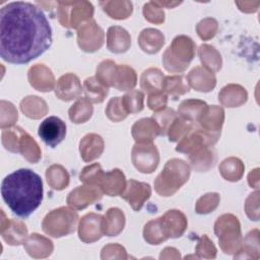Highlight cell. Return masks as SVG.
<instances>
[{"label": "cell", "instance_id": "23", "mask_svg": "<svg viewBox=\"0 0 260 260\" xmlns=\"http://www.w3.org/2000/svg\"><path fill=\"white\" fill-rule=\"evenodd\" d=\"M1 235L3 240L9 245H20L24 242L27 235V230L25 224L17 220H8L7 226L1 229Z\"/></svg>", "mask_w": 260, "mask_h": 260}, {"label": "cell", "instance_id": "19", "mask_svg": "<svg viewBox=\"0 0 260 260\" xmlns=\"http://www.w3.org/2000/svg\"><path fill=\"white\" fill-rule=\"evenodd\" d=\"M125 224V217L119 208H110L102 219L103 233L107 236H117Z\"/></svg>", "mask_w": 260, "mask_h": 260}, {"label": "cell", "instance_id": "6", "mask_svg": "<svg viewBox=\"0 0 260 260\" xmlns=\"http://www.w3.org/2000/svg\"><path fill=\"white\" fill-rule=\"evenodd\" d=\"M195 55V44L186 36L174 39L172 45L164 54L162 62L165 68L171 72L184 71Z\"/></svg>", "mask_w": 260, "mask_h": 260}, {"label": "cell", "instance_id": "25", "mask_svg": "<svg viewBox=\"0 0 260 260\" xmlns=\"http://www.w3.org/2000/svg\"><path fill=\"white\" fill-rule=\"evenodd\" d=\"M165 76L157 68H149L145 70L140 78V86L149 94L162 90Z\"/></svg>", "mask_w": 260, "mask_h": 260}, {"label": "cell", "instance_id": "18", "mask_svg": "<svg viewBox=\"0 0 260 260\" xmlns=\"http://www.w3.org/2000/svg\"><path fill=\"white\" fill-rule=\"evenodd\" d=\"M79 150L84 161H91L98 158L104 150L102 137L96 134H87L80 141Z\"/></svg>", "mask_w": 260, "mask_h": 260}, {"label": "cell", "instance_id": "5", "mask_svg": "<svg viewBox=\"0 0 260 260\" xmlns=\"http://www.w3.org/2000/svg\"><path fill=\"white\" fill-rule=\"evenodd\" d=\"M96 79L104 85L114 86L118 90H128L136 84V74L131 67L117 66L111 60H105L99 65Z\"/></svg>", "mask_w": 260, "mask_h": 260}, {"label": "cell", "instance_id": "2", "mask_svg": "<svg viewBox=\"0 0 260 260\" xmlns=\"http://www.w3.org/2000/svg\"><path fill=\"white\" fill-rule=\"evenodd\" d=\"M43 182L29 169H19L6 176L1 184V195L10 210L20 217L29 216L42 203Z\"/></svg>", "mask_w": 260, "mask_h": 260}, {"label": "cell", "instance_id": "42", "mask_svg": "<svg viewBox=\"0 0 260 260\" xmlns=\"http://www.w3.org/2000/svg\"><path fill=\"white\" fill-rule=\"evenodd\" d=\"M161 7L157 4V2H149L144 5L143 13L146 19L151 22L160 23L164 21V11L160 9Z\"/></svg>", "mask_w": 260, "mask_h": 260}, {"label": "cell", "instance_id": "11", "mask_svg": "<svg viewBox=\"0 0 260 260\" xmlns=\"http://www.w3.org/2000/svg\"><path fill=\"white\" fill-rule=\"evenodd\" d=\"M103 216L95 213H88L84 215L79 222L78 235L81 241L85 243H91L102 238Z\"/></svg>", "mask_w": 260, "mask_h": 260}, {"label": "cell", "instance_id": "34", "mask_svg": "<svg viewBox=\"0 0 260 260\" xmlns=\"http://www.w3.org/2000/svg\"><path fill=\"white\" fill-rule=\"evenodd\" d=\"M144 94L139 90H132L122 96V103L129 114H134L140 112L143 109Z\"/></svg>", "mask_w": 260, "mask_h": 260}, {"label": "cell", "instance_id": "28", "mask_svg": "<svg viewBox=\"0 0 260 260\" xmlns=\"http://www.w3.org/2000/svg\"><path fill=\"white\" fill-rule=\"evenodd\" d=\"M162 89L166 91V94H169L176 100L179 95L187 93L189 91V86L183 75H175L165 77Z\"/></svg>", "mask_w": 260, "mask_h": 260}, {"label": "cell", "instance_id": "39", "mask_svg": "<svg viewBox=\"0 0 260 260\" xmlns=\"http://www.w3.org/2000/svg\"><path fill=\"white\" fill-rule=\"evenodd\" d=\"M243 169L241 160L237 158H228L220 165V173L229 181H238L241 178V174L235 172V169Z\"/></svg>", "mask_w": 260, "mask_h": 260}, {"label": "cell", "instance_id": "35", "mask_svg": "<svg viewBox=\"0 0 260 260\" xmlns=\"http://www.w3.org/2000/svg\"><path fill=\"white\" fill-rule=\"evenodd\" d=\"M106 114L108 118L114 122H119L123 119H125L128 115L123 103H122V98L116 96L110 100L108 103L107 109H106Z\"/></svg>", "mask_w": 260, "mask_h": 260}, {"label": "cell", "instance_id": "43", "mask_svg": "<svg viewBox=\"0 0 260 260\" xmlns=\"http://www.w3.org/2000/svg\"><path fill=\"white\" fill-rule=\"evenodd\" d=\"M216 24H217L216 21L211 18H206V19L200 21L197 26L198 35L204 40L212 38L215 35V30L217 27Z\"/></svg>", "mask_w": 260, "mask_h": 260}, {"label": "cell", "instance_id": "40", "mask_svg": "<svg viewBox=\"0 0 260 260\" xmlns=\"http://www.w3.org/2000/svg\"><path fill=\"white\" fill-rule=\"evenodd\" d=\"M219 198L218 194L216 193H208L205 196L201 197L197 201L196 205V211L200 214H205L208 213L212 210H214L218 204Z\"/></svg>", "mask_w": 260, "mask_h": 260}, {"label": "cell", "instance_id": "22", "mask_svg": "<svg viewBox=\"0 0 260 260\" xmlns=\"http://www.w3.org/2000/svg\"><path fill=\"white\" fill-rule=\"evenodd\" d=\"M192 167L197 172H205L213 166L215 155L211 145H204L189 156Z\"/></svg>", "mask_w": 260, "mask_h": 260}, {"label": "cell", "instance_id": "20", "mask_svg": "<svg viewBox=\"0 0 260 260\" xmlns=\"http://www.w3.org/2000/svg\"><path fill=\"white\" fill-rule=\"evenodd\" d=\"M130 37L128 32L120 26H111L108 30V48L115 53H122L128 50L130 46Z\"/></svg>", "mask_w": 260, "mask_h": 260}, {"label": "cell", "instance_id": "16", "mask_svg": "<svg viewBox=\"0 0 260 260\" xmlns=\"http://www.w3.org/2000/svg\"><path fill=\"white\" fill-rule=\"evenodd\" d=\"M222 122H223V110L215 106L207 107L205 112L202 114V116L199 119V123L202 126L203 130L214 135L220 134Z\"/></svg>", "mask_w": 260, "mask_h": 260}, {"label": "cell", "instance_id": "9", "mask_svg": "<svg viewBox=\"0 0 260 260\" xmlns=\"http://www.w3.org/2000/svg\"><path fill=\"white\" fill-rule=\"evenodd\" d=\"M38 134L47 145L56 147L65 138L66 124L56 116L48 117L40 124Z\"/></svg>", "mask_w": 260, "mask_h": 260}, {"label": "cell", "instance_id": "32", "mask_svg": "<svg viewBox=\"0 0 260 260\" xmlns=\"http://www.w3.org/2000/svg\"><path fill=\"white\" fill-rule=\"evenodd\" d=\"M48 183L57 190L64 189L69 183V175L61 166L54 165L47 170L46 173Z\"/></svg>", "mask_w": 260, "mask_h": 260}, {"label": "cell", "instance_id": "24", "mask_svg": "<svg viewBox=\"0 0 260 260\" xmlns=\"http://www.w3.org/2000/svg\"><path fill=\"white\" fill-rule=\"evenodd\" d=\"M188 80H189L190 85L192 83L198 81L192 87H194L196 90H199V91H209V90H212V88L215 85V77L212 74V72H209L206 69L201 68V67L194 68L189 73Z\"/></svg>", "mask_w": 260, "mask_h": 260}, {"label": "cell", "instance_id": "30", "mask_svg": "<svg viewBox=\"0 0 260 260\" xmlns=\"http://www.w3.org/2000/svg\"><path fill=\"white\" fill-rule=\"evenodd\" d=\"M18 150L30 162L38 161L41 156V151L37 142L25 131H22L20 135Z\"/></svg>", "mask_w": 260, "mask_h": 260}, {"label": "cell", "instance_id": "27", "mask_svg": "<svg viewBox=\"0 0 260 260\" xmlns=\"http://www.w3.org/2000/svg\"><path fill=\"white\" fill-rule=\"evenodd\" d=\"M28 80L31 86H34L36 89L40 90L41 88V80H44V82L47 84L50 90L53 89L54 85V76L50 69L45 67L43 64H37L34 67H31L28 71Z\"/></svg>", "mask_w": 260, "mask_h": 260}, {"label": "cell", "instance_id": "14", "mask_svg": "<svg viewBox=\"0 0 260 260\" xmlns=\"http://www.w3.org/2000/svg\"><path fill=\"white\" fill-rule=\"evenodd\" d=\"M101 189L104 193L109 196H117L121 195L125 190V176L124 174L118 170H112L111 172L104 173L100 185Z\"/></svg>", "mask_w": 260, "mask_h": 260}, {"label": "cell", "instance_id": "44", "mask_svg": "<svg viewBox=\"0 0 260 260\" xmlns=\"http://www.w3.org/2000/svg\"><path fill=\"white\" fill-rule=\"evenodd\" d=\"M167 102H168L167 94L164 93L162 91H157V92H153V93L149 94L147 104H148V107L150 110L158 112L166 108Z\"/></svg>", "mask_w": 260, "mask_h": 260}, {"label": "cell", "instance_id": "13", "mask_svg": "<svg viewBox=\"0 0 260 260\" xmlns=\"http://www.w3.org/2000/svg\"><path fill=\"white\" fill-rule=\"evenodd\" d=\"M82 91L79 79L74 74H65L59 78L55 88L56 95L62 101H71Z\"/></svg>", "mask_w": 260, "mask_h": 260}, {"label": "cell", "instance_id": "29", "mask_svg": "<svg viewBox=\"0 0 260 260\" xmlns=\"http://www.w3.org/2000/svg\"><path fill=\"white\" fill-rule=\"evenodd\" d=\"M92 106L87 98L79 99L70 109L69 118L74 123H83L91 117Z\"/></svg>", "mask_w": 260, "mask_h": 260}, {"label": "cell", "instance_id": "38", "mask_svg": "<svg viewBox=\"0 0 260 260\" xmlns=\"http://www.w3.org/2000/svg\"><path fill=\"white\" fill-rule=\"evenodd\" d=\"M176 113L173 109H164L153 114L152 119L156 122L159 128V135H166L169 127L176 119Z\"/></svg>", "mask_w": 260, "mask_h": 260}, {"label": "cell", "instance_id": "12", "mask_svg": "<svg viewBox=\"0 0 260 260\" xmlns=\"http://www.w3.org/2000/svg\"><path fill=\"white\" fill-rule=\"evenodd\" d=\"M101 198L102 193L96 187L80 186L70 192L67 203L76 209H82Z\"/></svg>", "mask_w": 260, "mask_h": 260}, {"label": "cell", "instance_id": "31", "mask_svg": "<svg viewBox=\"0 0 260 260\" xmlns=\"http://www.w3.org/2000/svg\"><path fill=\"white\" fill-rule=\"evenodd\" d=\"M84 91L86 98L93 103H102L108 94V86L100 82L96 77H89L84 80Z\"/></svg>", "mask_w": 260, "mask_h": 260}, {"label": "cell", "instance_id": "10", "mask_svg": "<svg viewBox=\"0 0 260 260\" xmlns=\"http://www.w3.org/2000/svg\"><path fill=\"white\" fill-rule=\"evenodd\" d=\"M150 194L151 189L148 184L130 180L127 182L125 191L121 194V196L128 201L135 211H139L144 202L150 197Z\"/></svg>", "mask_w": 260, "mask_h": 260}, {"label": "cell", "instance_id": "37", "mask_svg": "<svg viewBox=\"0 0 260 260\" xmlns=\"http://www.w3.org/2000/svg\"><path fill=\"white\" fill-rule=\"evenodd\" d=\"M104 173L99 164H93L82 170L80 173V181L92 187H99Z\"/></svg>", "mask_w": 260, "mask_h": 260}, {"label": "cell", "instance_id": "41", "mask_svg": "<svg viewBox=\"0 0 260 260\" xmlns=\"http://www.w3.org/2000/svg\"><path fill=\"white\" fill-rule=\"evenodd\" d=\"M125 1L123 2H101V5L104 7V10L113 18L123 19L127 18L129 14H131L132 10H124L120 9L123 6Z\"/></svg>", "mask_w": 260, "mask_h": 260}, {"label": "cell", "instance_id": "33", "mask_svg": "<svg viewBox=\"0 0 260 260\" xmlns=\"http://www.w3.org/2000/svg\"><path fill=\"white\" fill-rule=\"evenodd\" d=\"M193 129V123L183 118H176L168 129L170 141H178Z\"/></svg>", "mask_w": 260, "mask_h": 260}, {"label": "cell", "instance_id": "3", "mask_svg": "<svg viewBox=\"0 0 260 260\" xmlns=\"http://www.w3.org/2000/svg\"><path fill=\"white\" fill-rule=\"evenodd\" d=\"M187 228V219L180 210H169L162 216L147 222L143 230L146 242L158 245L169 238L181 237Z\"/></svg>", "mask_w": 260, "mask_h": 260}, {"label": "cell", "instance_id": "1", "mask_svg": "<svg viewBox=\"0 0 260 260\" xmlns=\"http://www.w3.org/2000/svg\"><path fill=\"white\" fill-rule=\"evenodd\" d=\"M52 28L35 4L11 2L0 10V56L12 64H26L52 45Z\"/></svg>", "mask_w": 260, "mask_h": 260}, {"label": "cell", "instance_id": "36", "mask_svg": "<svg viewBox=\"0 0 260 260\" xmlns=\"http://www.w3.org/2000/svg\"><path fill=\"white\" fill-rule=\"evenodd\" d=\"M20 127H13L11 129H3L2 131V144L7 150L12 152H19L18 144L19 138L22 133Z\"/></svg>", "mask_w": 260, "mask_h": 260}, {"label": "cell", "instance_id": "21", "mask_svg": "<svg viewBox=\"0 0 260 260\" xmlns=\"http://www.w3.org/2000/svg\"><path fill=\"white\" fill-rule=\"evenodd\" d=\"M138 43L144 52L152 54L159 51L160 47L165 43V38L159 30L147 28L141 31Z\"/></svg>", "mask_w": 260, "mask_h": 260}, {"label": "cell", "instance_id": "4", "mask_svg": "<svg viewBox=\"0 0 260 260\" xmlns=\"http://www.w3.org/2000/svg\"><path fill=\"white\" fill-rule=\"evenodd\" d=\"M190 176L189 166L182 159H170L154 181V189L161 196H172Z\"/></svg>", "mask_w": 260, "mask_h": 260}, {"label": "cell", "instance_id": "15", "mask_svg": "<svg viewBox=\"0 0 260 260\" xmlns=\"http://www.w3.org/2000/svg\"><path fill=\"white\" fill-rule=\"evenodd\" d=\"M78 45L79 47L86 51L89 43V39L92 40L95 48L99 50L103 45L104 41V31L95 23V21H87L78 29Z\"/></svg>", "mask_w": 260, "mask_h": 260}, {"label": "cell", "instance_id": "7", "mask_svg": "<svg viewBox=\"0 0 260 260\" xmlns=\"http://www.w3.org/2000/svg\"><path fill=\"white\" fill-rule=\"evenodd\" d=\"M77 218L76 211L68 207H60L46 215L43 221V230L52 237L60 238L74 232Z\"/></svg>", "mask_w": 260, "mask_h": 260}, {"label": "cell", "instance_id": "8", "mask_svg": "<svg viewBox=\"0 0 260 260\" xmlns=\"http://www.w3.org/2000/svg\"><path fill=\"white\" fill-rule=\"evenodd\" d=\"M132 161L141 173H152L159 161L158 151L151 142H137L132 149Z\"/></svg>", "mask_w": 260, "mask_h": 260}, {"label": "cell", "instance_id": "26", "mask_svg": "<svg viewBox=\"0 0 260 260\" xmlns=\"http://www.w3.org/2000/svg\"><path fill=\"white\" fill-rule=\"evenodd\" d=\"M208 106L206 103L199 101V100H188L181 103L178 113L181 115V117L185 120H188L190 122L199 121L202 114L205 112L206 108Z\"/></svg>", "mask_w": 260, "mask_h": 260}, {"label": "cell", "instance_id": "17", "mask_svg": "<svg viewBox=\"0 0 260 260\" xmlns=\"http://www.w3.org/2000/svg\"><path fill=\"white\" fill-rule=\"evenodd\" d=\"M132 135L137 142H150L159 135V128L152 118L141 119L133 125Z\"/></svg>", "mask_w": 260, "mask_h": 260}]
</instances>
